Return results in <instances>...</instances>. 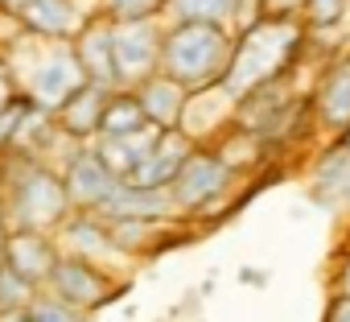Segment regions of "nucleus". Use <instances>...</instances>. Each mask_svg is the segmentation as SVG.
I'll return each mask as SVG.
<instances>
[{
	"label": "nucleus",
	"instance_id": "obj_1",
	"mask_svg": "<svg viewBox=\"0 0 350 322\" xmlns=\"http://www.w3.org/2000/svg\"><path fill=\"white\" fill-rule=\"evenodd\" d=\"M305 62H313L305 21L252 17L235 29V54H231V71L223 79V91L235 103H243L247 95H256L280 79L301 75Z\"/></svg>",
	"mask_w": 350,
	"mask_h": 322
},
{
	"label": "nucleus",
	"instance_id": "obj_2",
	"mask_svg": "<svg viewBox=\"0 0 350 322\" xmlns=\"http://www.w3.org/2000/svg\"><path fill=\"white\" fill-rule=\"evenodd\" d=\"M75 215L62 170L21 149L0 157V227L5 232H58Z\"/></svg>",
	"mask_w": 350,
	"mask_h": 322
},
{
	"label": "nucleus",
	"instance_id": "obj_3",
	"mask_svg": "<svg viewBox=\"0 0 350 322\" xmlns=\"http://www.w3.org/2000/svg\"><path fill=\"white\" fill-rule=\"evenodd\" d=\"M9 58L17 83H21V95L38 108V112H58L70 95H79L87 87V75H83V62L75 54V42H38V38H25V34H13L0 50Z\"/></svg>",
	"mask_w": 350,
	"mask_h": 322
},
{
	"label": "nucleus",
	"instance_id": "obj_4",
	"mask_svg": "<svg viewBox=\"0 0 350 322\" xmlns=\"http://www.w3.org/2000/svg\"><path fill=\"white\" fill-rule=\"evenodd\" d=\"M235 54V29L202 25V21H165L161 75L178 79L186 91L223 87Z\"/></svg>",
	"mask_w": 350,
	"mask_h": 322
},
{
	"label": "nucleus",
	"instance_id": "obj_5",
	"mask_svg": "<svg viewBox=\"0 0 350 322\" xmlns=\"http://www.w3.org/2000/svg\"><path fill=\"white\" fill-rule=\"evenodd\" d=\"M243 186V174L223 157L219 145H198L190 161L182 166L178 182H173V203H178L182 219L190 223H211L235 211V190Z\"/></svg>",
	"mask_w": 350,
	"mask_h": 322
},
{
	"label": "nucleus",
	"instance_id": "obj_6",
	"mask_svg": "<svg viewBox=\"0 0 350 322\" xmlns=\"http://www.w3.org/2000/svg\"><path fill=\"white\" fill-rule=\"evenodd\" d=\"M9 13L25 38L75 42L99 17V0H13Z\"/></svg>",
	"mask_w": 350,
	"mask_h": 322
},
{
	"label": "nucleus",
	"instance_id": "obj_7",
	"mask_svg": "<svg viewBox=\"0 0 350 322\" xmlns=\"http://www.w3.org/2000/svg\"><path fill=\"white\" fill-rule=\"evenodd\" d=\"M46 289L54 297H62L66 306H75L83 314H95V310H103L107 301L120 297L124 281H120V273H111V269H103L95 260L62 252L58 264H54V273H50V281H46Z\"/></svg>",
	"mask_w": 350,
	"mask_h": 322
},
{
	"label": "nucleus",
	"instance_id": "obj_8",
	"mask_svg": "<svg viewBox=\"0 0 350 322\" xmlns=\"http://www.w3.org/2000/svg\"><path fill=\"white\" fill-rule=\"evenodd\" d=\"M309 99H313L317 140H338L350 128V50L317 62V75L309 83Z\"/></svg>",
	"mask_w": 350,
	"mask_h": 322
},
{
	"label": "nucleus",
	"instance_id": "obj_9",
	"mask_svg": "<svg viewBox=\"0 0 350 322\" xmlns=\"http://www.w3.org/2000/svg\"><path fill=\"white\" fill-rule=\"evenodd\" d=\"M161 50H165V21H128V25H116L120 91H136L144 79L161 75Z\"/></svg>",
	"mask_w": 350,
	"mask_h": 322
},
{
	"label": "nucleus",
	"instance_id": "obj_10",
	"mask_svg": "<svg viewBox=\"0 0 350 322\" xmlns=\"http://www.w3.org/2000/svg\"><path fill=\"white\" fill-rule=\"evenodd\" d=\"M58 170H62V182H66V195H70L75 211H103L107 199L120 186V178L111 174V166L99 157L95 145H75Z\"/></svg>",
	"mask_w": 350,
	"mask_h": 322
},
{
	"label": "nucleus",
	"instance_id": "obj_11",
	"mask_svg": "<svg viewBox=\"0 0 350 322\" xmlns=\"http://www.w3.org/2000/svg\"><path fill=\"white\" fill-rule=\"evenodd\" d=\"M54 236H58V248H62V252L83 256V260H95V264H103V269H111V273L128 260V252L120 248L111 223H107L99 211H75Z\"/></svg>",
	"mask_w": 350,
	"mask_h": 322
},
{
	"label": "nucleus",
	"instance_id": "obj_12",
	"mask_svg": "<svg viewBox=\"0 0 350 322\" xmlns=\"http://www.w3.org/2000/svg\"><path fill=\"white\" fill-rule=\"evenodd\" d=\"M62 248L54 232H0V260H9L25 281L46 289Z\"/></svg>",
	"mask_w": 350,
	"mask_h": 322
},
{
	"label": "nucleus",
	"instance_id": "obj_13",
	"mask_svg": "<svg viewBox=\"0 0 350 322\" xmlns=\"http://www.w3.org/2000/svg\"><path fill=\"white\" fill-rule=\"evenodd\" d=\"M99 215L111 223H182V211L169 190H144L132 182H120Z\"/></svg>",
	"mask_w": 350,
	"mask_h": 322
},
{
	"label": "nucleus",
	"instance_id": "obj_14",
	"mask_svg": "<svg viewBox=\"0 0 350 322\" xmlns=\"http://www.w3.org/2000/svg\"><path fill=\"white\" fill-rule=\"evenodd\" d=\"M198 145L182 132V128H173V132H161L157 145L148 149V157L136 166V174L128 178L132 186H144V190H173V182H178L182 166L190 161Z\"/></svg>",
	"mask_w": 350,
	"mask_h": 322
},
{
	"label": "nucleus",
	"instance_id": "obj_15",
	"mask_svg": "<svg viewBox=\"0 0 350 322\" xmlns=\"http://www.w3.org/2000/svg\"><path fill=\"white\" fill-rule=\"evenodd\" d=\"M309 199L317 207H342L350 199V153L338 140H321L309 157Z\"/></svg>",
	"mask_w": 350,
	"mask_h": 322
},
{
	"label": "nucleus",
	"instance_id": "obj_16",
	"mask_svg": "<svg viewBox=\"0 0 350 322\" xmlns=\"http://www.w3.org/2000/svg\"><path fill=\"white\" fill-rule=\"evenodd\" d=\"M75 54L83 62L87 83L103 87V91H120V71H116V25L107 17H95L79 38H75Z\"/></svg>",
	"mask_w": 350,
	"mask_h": 322
},
{
	"label": "nucleus",
	"instance_id": "obj_17",
	"mask_svg": "<svg viewBox=\"0 0 350 322\" xmlns=\"http://www.w3.org/2000/svg\"><path fill=\"white\" fill-rule=\"evenodd\" d=\"M107 99H111V91H103V87L87 83L79 95H70V99L54 112V120H58V128H62L75 145H95V140L103 136Z\"/></svg>",
	"mask_w": 350,
	"mask_h": 322
},
{
	"label": "nucleus",
	"instance_id": "obj_18",
	"mask_svg": "<svg viewBox=\"0 0 350 322\" xmlns=\"http://www.w3.org/2000/svg\"><path fill=\"white\" fill-rule=\"evenodd\" d=\"M136 95H140V108H144L148 124L161 128V132H173V128H182L194 91H186L178 79H169V75H152V79H144L136 87Z\"/></svg>",
	"mask_w": 350,
	"mask_h": 322
},
{
	"label": "nucleus",
	"instance_id": "obj_19",
	"mask_svg": "<svg viewBox=\"0 0 350 322\" xmlns=\"http://www.w3.org/2000/svg\"><path fill=\"white\" fill-rule=\"evenodd\" d=\"M157 136H161V128H144V132H136V136H99L95 149H99V157L111 166V174H116L120 182H128V178L136 174V166L148 157V149L157 145Z\"/></svg>",
	"mask_w": 350,
	"mask_h": 322
},
{
	"label": "nucleus",
	"instance_id": "obj_20",
	"mask_svg": "<svg viewBox=\"0 0 350 322\" xmlns=\"http://www.w3.org/2000/svg\"><path fill=\"white\" fill-rule=\"evenodd\" d=\"M165 21H202V25L239 29L243 25V9L235 5V0H169Z\"/></svg>",
	"mask_w": 350,
	"mask_h": 322
},
{
	"label": "nucleus",
	"instance_id": "obj_21",
	"mask_svg": "<svg viewBox=\"0 0 350 322\" xmlns=\"http://www.w3.org/2000/svg\"><path fill=\"white\" fill-rule=\"evenodd\" d=\"M144 128H152V124L140 108V95L136 91H111L107 116H103V136H136Z\"/></svg>",
	"mask_w": 350,
	"mask_h": 322
},
{
	"label": "nucleus",
	"instance_id": "obj_22",
	"mask_svg": "<svg viewBox=\"0 0 350 322\" xmlns=\"http://www.w3.org/2000/svg\"><path fill=\"white\" fill-rule=\"evenodd\" d=\"M169 0H99V17L128 25V21H165Z\"/></svg>",
	"mask_w": 350,
	"mask_h": 322
},
{
	"label": "nucleus",
	"instance_id": "obj_23",
	"mask_svg": "<svg viewBox=\"0 0 350 322\" xmlns=\"http://www.w3.org/2000/svg\"><path fill=\"white\" fill-rule=\"evenodd\" d=\"M21 314H25V322H87V318H91V314H83V310L66 306L62 297H54L50 289H38V293H33V301H29Z\"/></svg>",
	"mask_w": 350,
	"mask_h": 322
},
{
	"label": "nucleus",
	"instance_id": "obj_24",
	"mask_svg": "<svg viewBox=\"0 0 350 322\" xmlns=\"http://www.w3.org/2000/svg\"><path fill=\"white\" fill-rule=\"evenodd\" d=\"M350 25V0H305V29L309 34H329Z\"/></svg>",
	"mask_w": 350,
	"mask_h": 322
},
{
	"label": "nucleus",
	"instance_id": "obj_25",
	"mask_svg": "<svg viewBox=\"0 0 350 322\" xmlns=\"http://www.w3.org/2000/svg\"><path fill=\"white\" fill-rule=\"evenodd\" d=\"M33 293H38L33 281H25L9 260H0V314H17V310H25V306L33 301Z\"/></svg>",
	"mask_w": 350,
	"mask_h": 322
},
{
	"label": "nucleus",
	"instance_id": "obj_26",
	"mask_svg": "<svg viewBox=\"0 0 350 322\" xmlns=\"http://www.w3.org/2000/svg\"><path fill=\"white\" fill-rule=\"evenodd\" d=\"M29 112H33V103H29V99L13 103L9 112H0V157H5V153H13V149H17V140H21V128H25Z\"/></svg>",
	"mask_w": 350,
	"mask_h": 322
},
{
	"label": "nucleus",
	"instance_id": "obj_27",
	"mask_svg": "<svg viewBox=\"0 0 350 322\" xmlns=\"http://www.w3.org/2000/svg\"><path fill=\"white\" fill-rule=\"evenodd\" d=\"M329 297H346L350 301V240L329 260Z\"/></svg>",
	"mask_w": 350,
	"mask_h": 322
},
{
	"label": "nucleus",
	"instance_id": "obj_28",
	"mask_svg": "<svg viewBox=\"0 0 350 322\" xmlns=\"http://www.w3.org/2000/svg\"><path fill=\"white\" fill-rule=\"evenodd\" d=\"M256 17H276V21H305V0H256Z\"/></svg>",
	"mask_w": 350,
	"mask_h": 322
},
{
	"label": "nucleus",
	"instance_id": "obj_29",
	"mask_svg": "<svg viewBox=\"0 0 350 322\" xmlns=\"http://www.w3.org/2000/svg\"><path fill=\"white\" fill-rule=\"evenodd\" d=\"M25 95H21V83H17V75H13V66H9V58L0 54V112H9L13 103H21Z\"/></svg>",
	"mask_w": 350,
	"mask_h": 322
},
{
	"label": "nucleus",
	"instance_id": "obj_30",
	"mask_svg": "<svg viewBox=\"0 0 350 322\" xmlns=\"http://www.w3.org/2000/svg\"><path fill=\"white\" fill-rule=\"evenodd\" d=\"M321 322H350V301L346 297H329L321 310Z\"/></svg>",
	"mask_w": 350,
	"mask_h": 322
},
{
	"label": "nucleus",
	"instance_id": "obj_31",
	"mask_svg": "<svg viewBox=\"0 0 350 322\" xmlns=\"http://www.w3.org/2000/svg\"><path fill=\"white\" fill-rule=\"evenodd\" d=\"M0 322H25V314L17 310V314H0Z\"/></svg>",
	"mask_w": 350,
	"mask_h": 322
},
{
	"label": "nucleus",
	"instance_id": "obj_32",
	"mask_svg": "<svg viewBox=\"0 0 350 322\" xmlns=\"http://www.w3.org/2000/svg\"><path fill=\"white\" fill-rule=\"evenodd\" d=\"M338 145H342V149H346V153H350V128H346V132H342V136H338Z\"/></svg>",
	"mask_w": 350,
	"mask_h": 322
},
{
	"label": "nucleus",
	"instance_id": "obj_33",
	"mask_svg": "<svg viewBox=\"0 0 350 322\" xmlns=\"http://www.w3.org/2000/svg\"><path fill=\"white\" fill-rule=\"evenodd\" d=\"M235 5L243 9V21H247V17H252V9H247V0H235Z\"/></svg>",
	"mask_w": 350,
	"mask_h": 322
},
{
	"label": "nucleus",
	"instance_id": "obj_34",
	"mask_svg": "<svg viewBox=\"0 0 350 322\" xmlns=\"http://www.w3.org/2000/svg\"><path fill=\"white\" fill-rule=\"evenodd\" d=\"M247 9H252V17H256V0H247ZM252 17H247V21H252Z\"/></svg>",
	"mask_w": 350,
	"mask_h": 322
},
{
	"label": "nucleus",
	"instance_id": "obj_35",
	"mask_svg": "<svg viewBox=\"0 0 350 322\" xmlns=\"http://www.w3.org/2000/svg\"><path fill=\"white\" fill-rule=\"evenodd\" d=\"M346 240H350V232H346Z\"/></svg>",
	"mask_w": 350,
	"mask_h": 322
}]
</instances>
